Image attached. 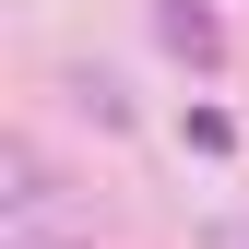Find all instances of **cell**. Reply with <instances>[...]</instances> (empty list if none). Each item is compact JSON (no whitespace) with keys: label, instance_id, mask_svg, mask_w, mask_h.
Wrapping results in <instances>:
<instances>
[{"label":"cell","instance_id":"1","mask_svg":"<svg viewBox=\"0 0 249 249\" xmlns=\"http://www.w3.org/2000/svg\"><path fill=\"white\" fill-rule=\"evenodd\" d=\"M154 24H166V48H178V59H202V71L226 59V36H213V12H202V0H166Z\"/></svg>","mask_w":249,"mask_h":249},{"label":"cell","instance_id":"2","mask_svg":"<svg viewBox=\"0 0 249 249\" xmlns=\"http://www.w3.org/2000/svg\"><path fill=\"white\" fill-rule=\"evenodd\" d=\"M213 249H249V226H213Z\"/></svg>","mask_w":249,"mask_h":249}]
</instances>
